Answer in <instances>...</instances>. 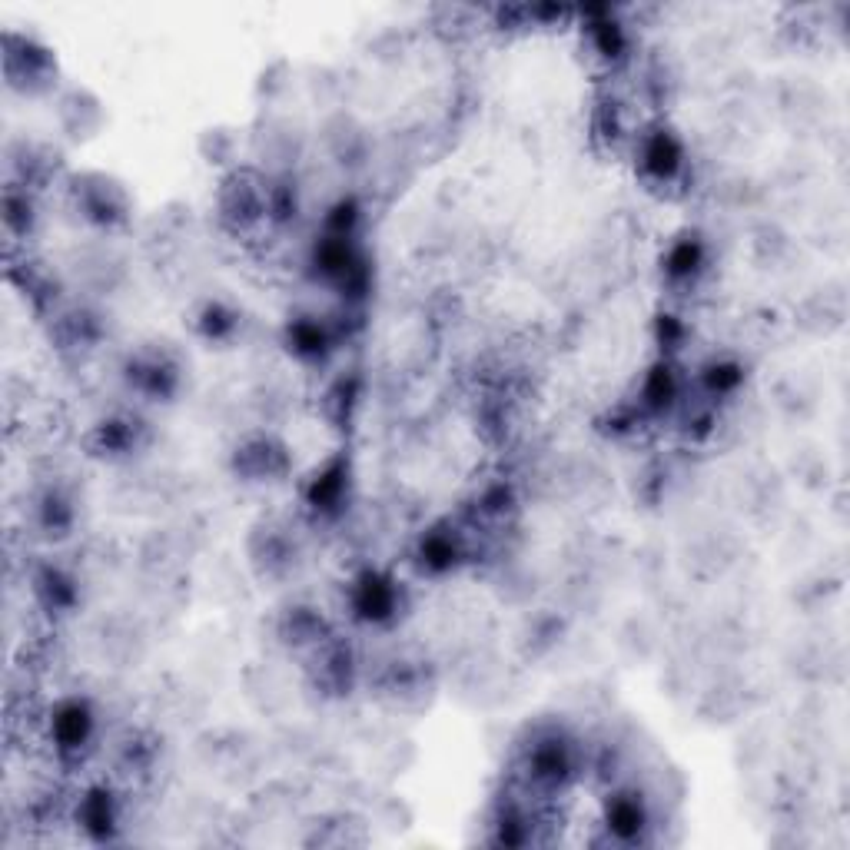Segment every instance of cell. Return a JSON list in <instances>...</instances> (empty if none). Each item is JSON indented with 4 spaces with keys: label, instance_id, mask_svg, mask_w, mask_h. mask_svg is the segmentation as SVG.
<instances>
[{
    "label": "cell",
    "instance_id": "obj_1",
    "mask_svg": "<svg viewBox=\"0 0 850 850\" xmlns=\"http://www.w3.org/2000/svg\"><path fill=\"white\" fill-rule=\"evenodd\" d=\"M54 734L60 748H80L90 738V711L80 701H70L57 711L54 718Z\"/></svg>",
    "mask_w": 850,
    "mask_h": 850
},
{
    "label": "cell",
    "instance_id": "obj_2",
    "mask_svg": "<svg viewBox=\"0 0 850 850\" xmlns=\"http://www.w3.org/2000/svg\"><path fill=\"white\" fill-rule=\"evenodd\" d=\"M645 167L655 176H661V180H668L681 167V147L671 137H665V133H658L645 147Z\"/></svg>",
    "mask_w": 850,
    "mask_h": 850
},
{
    "label": "cell",
    "instance_id": "obj_3",
    "mask_svg": "<svg viewBox=\"0 0 850 850\" xmlns=\"http://www.w3.org/2000/svg\"><path fill=\"white\" fill-rule=\"evenodd\" d=\"M608 827L618 837H635L645 827V811L631 797H618L615 804H608Z\"/></svg>",
    "mask_w": 850,
    "mask_h": 850
}]
</instances>
